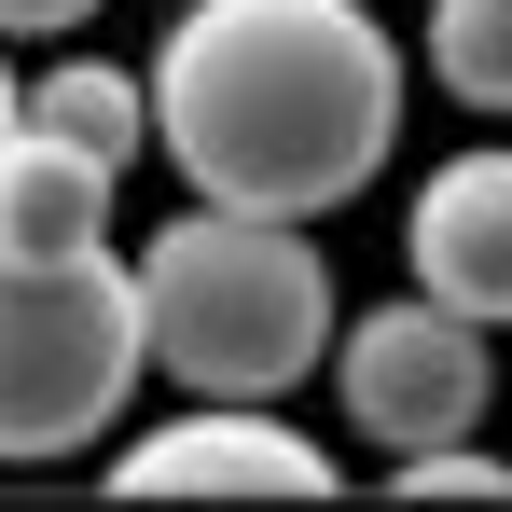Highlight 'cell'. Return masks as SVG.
I'll list each match as a JSON object with an SVG mask.
<instances>
[{
  "mask_svg": "<svg viewBox=\"0 0 512 512\" xmlns=\"http://www.w3.org/2000/svg\"><path fill=\"white\" fill-rule=\"evenodd\" d=\"M388 499H512V457H485V443L457 429V443H416V457H388Z\"/></svg>",
  "mask_w": 512,
  "mask_h": 512,
  "instance_id": "30bf717a",
  "label": "cell"
},
{
  "mask_svg": "<svg viewBox=\"0 0 512 512\" xmlns=\"http://www.w3.org/2000/svg\"><path fill=\"white\" fill-rule=\"evenodd\" d=\"M416 56H429V84L457 97V111L499 125V111H512V0H429V14H416Z\"/></svg>",
  "mask_w": 512,
  "mask_h": 512,
  "instance_id": "9c48e42d",
  "label": "cell"
},
{
  "mask_svg": "<svg viewBox=\"0 0 512 512\" xmlns=\"http://www.w3.org/2000/svg\"><path fill=\"white\" fill-rule=\"evenodd\" d=\"M402 277L471 333H512V153H443L402 208Z\"/></svg>",
  "mask_w": 512,
  "mask_h": 512,
  "instance_id": "8992f818",
  "label": "cell"
},
{
  "mask_svg": "<svg viewBox=\"0 0 512 512\" xmlns=\"http://www.w3.org/2000/svg\"><path fill=\"white\" fill-rule=\"evenodd\" d=\"M319 360H333V402H346V429L374 457H416V443L485 429V333L457 305H429V291H388V305L333 319Z\"/></svg>",
  "mask_w": 512,
  "mask_h": 512,
  "instance_id": "277c9868",
  "label": "cell"
},
{
  "mask_svg": "<svg viewBox=\"0 0 512 512\" xmlns=\"http://www.w3.org/2000/svg\"><path fill=\"white\" fill-rule=\"evenodd\" d=\"M333 443L277 416V402H180L167 429L111 443V499H333Z\"/></svg>",
  "mask_w": 512,
  "mask_h": 512,
  "instance_id": "5b68a950",
  "label": "cell"
},
{
  "mask_svg": "<svg viewBox=\"0 0 512 512\" xmlns=\"http://www.w3.org/2000/svg\"><path fill=\"white\" fill-rule=\"evenodd\" d=\"M125 291H139V374H167L180 402H291L346 319L319 222H263L208 194L125 250Z\"/></svg>",
  "mask_w": 512,
  "mask_h": 512,
  "instance_id": "7a4b0ae2",
  "label": "cell"
},
{
  "mask_svg": "<svg viewBox=\"0 0 512 512\" xmlns=\"http://www.w3.org/2000/svg\"><path fill=\"white\" fill-rule=\"evenodd\" d=\"M0 139H14V56H0Z\"/></svg>",
  "mask_w": 512,
  "mask_h": 512,
  "instance_id": "7c38bea8",
  "label": "cell"
},
{
  "mask_svg": "<svg viewBox=\"0 0 512 512\" xmlns=\"http://www.w3.org/2000/svg\"><path fill=\"white\" fill-rule=\"evenodd\" d=\"M111 194H125V167H97V153H70L56 125L14 111V139H0V250L14 263L97 250V236H111Z\"/></svg>",
  "mask_w": 512,
  "mask_h": 512,
  "instance_id": "52a82bcc",
  "label": "cell"
},
{
  "mask_svg": "<svg viewBox=\"0 0 512 512\" xmlns=\"http://www.w3.org/2000/svg\"><path fill=\"white\" fill-rule=\"evenodd\" d=\"M14 111L56 125V139L97 153V167H139V153H153V97H139V70H111V56H56V70H28Z\"/></svg>",
  "mask_w": 512,
  "mask_h": 512,
  "instance_id": "ba28073f",
  "label": "cell"
},
{
  "mask_svg": "<svg viewBox=\"0 0 512 512\" xmlns=\"http://www.w3.org/2000/svg\"><path fill=\"white\" fill-rule=\"evenodd\" d=\"M97 0H0V42H70Z\"/></svg>",
  "mask_w": 512,
  "mask_h": 512,
  "instance_id": "8fae6325",
  "label": "cell"
},
{
  "mask_svg": "<svg viewBox=\"0 0 512 512\" xmlns=\"http://www.w3.org/2000/svg\"><path fill=\"white\" fill-rule=\"evenodd\" d=\"M139 402V291L125 250H56L14 263L0 250V471H56L97 457Z\"/></svg>",
  "mask_w": 512,
  "mask_h": 512,
  "instance_id": "3957f363",
  "label": "cell"
},
{
  "mask_svg": "<svg viewBox=\"0 0 512 512\" xmlns=\"http://www.w3.org/2000/svg\"><path fill=\"white\" fill-rule=\"evenodd\" d=\"M139 97L180 194L263 222H333L402 153V42L360 0H180Z\"/></svg>",
  "mask_w": 512,
  "mask_h": 512,
  "instance_id": "6da1fadb",
  "label": "cell"
}]
</instances>
